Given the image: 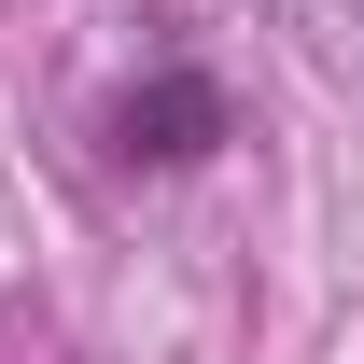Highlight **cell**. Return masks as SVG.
<instances>
[{"instance_id": "6da1fadb", "label": "cell", "mask_w": 364, "mask_h": 364, "mask_svg": "<svg viewBox=\"0 0 364 364\" xmlns=\"http://www.w3.org/2000/svg\"><path fill=\"white\" fill-rule=\"evenodd\" d=\"M238 140V98L196 70V56H168V70H140L127 98H112V154L127 168H210Z\"/></svg>"}]
</instances>
